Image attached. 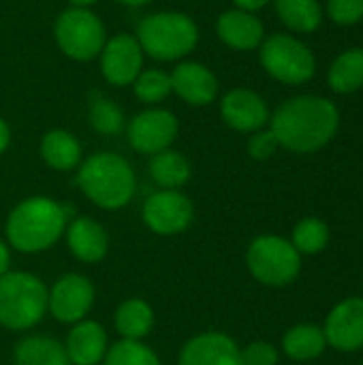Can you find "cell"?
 <instances>
[{"label": "cell", "instance_id": "12", "mask_svg": "<svg viewBox=\"0 0 363 365\" xmlns=\"http://www.w3.org/2000/svg\"><path fill=\"white\" fill-rule=\"evenodd\" d=\"M101 56V73L111 86H131L143 71V49L133 34H116L105 41Z\"/></svg>", "mask_w": 363, "mask_h": 365}, {"label": "cell", "instance_id": "4", "mask_svg": "<svg viewBox=\"0 0 363 365\" xmlns=\"http://www.w3.org/2000/svg\"><path fill=\"white\" fill-rule=\"evenodd\" d=\"M47 287L30 272L0 276V325L9 331H28L47 314Z\"/></svg>", "mask_w": 363, "mask_h": 365}, {"label": "cell", "instance_id": "20", "mask_svg": "<svg viewBox=\"0 0 363 365\" xmlns=\"http://www.w3.org/2000/svg\"><path fill=\"white\" fill-rule=\"evenodd\" d=\"M41 158L56 171H71L81 165V143L64 128L47 130L41 139Z\"/></svg>", "mask_w": 363, "mask_h": 365}, {"label": "cell", "instance_id": "11", "mask_svg": "<svg viewBox=\"0 0 363 365\" xmlns=\"http://www.w3.org/2000/svg\"><path fill=\"white\" fill-rule=\"evenodd\" d=\"M178 128H180L178 118L169 109L154 107L137 113L128 122L126 137L133 150L152 156L171 148V143L178 137Z\"/></svg>", "mask_w": 363, "mask_h": 365}, {"label": "cell", "instance_id": "1", "mask_svg": "<svg viewBox=\"0 0 363 365\" xmlns=\"http://www.w3.org/2000/svg\"><path fill=\"white\" fill-rule=\"evenodd\" d=\"M338 107L323 96H295L282 103L270 115V130L278 143L297 154H310L325 148L338 133Z\"/></svg>", "mask_w": 363, "mask_h": 365}, {"label": "cell", "instance_id": "33", "mask_svg": "<svg viewBox=\"0 0 363 365\" xmlns=\"http://www.w3.org/2000/svg\"><path fill=\"white\" fill-rule=\"evenodd\" d=\"M280 148L276 135L267 128H261L257 133H252L250 141H248V154L255 158V160H267L270 156H274V152Z\"/></svg>", "mask_w": 363, "mask_h": 365}, {"label": "cell", "instance_id": "18", "mask_svg": "<svg viewBox=\"0 0 363 365\" xmlns=\"http://www.w3.org/2000/svg\"><path fill=\"white\" fill-rule=\"evenodd\" d=\"M107 349H109V342H107L105 327L90 319L75 323L64 342V351L71 365L103 364Z\"/></svg>", "mask_w": 363, "mask_h": 365}, {"label": "cell", "instance_id": "23", "mask_svg": "<svg viewBox=\"0 0 363 365\" xmlns=\"http://www.w3.org/2000/svg\"><path fill=\"white\" fill-rule=\"evenodd\" d=\"M148 173L152 182L163 190H178L190 180V163L184 154L167 148L150 156Z\"/></svg>", "mask_w": 363, "mask_h": 365}, {"label": "cell", "instance_id": "7", "mask_svg": "<svg viewBox=\"0 0 363 365\" xmlns=\"http://www.w3.org/2000/svg\"><path fill=\"white\" fill-rule=\"evenodd\" d=\"M259 47L261 64L274 79L289 86H300L312 79L317 60L308 45H304L300 38L291 34H272L263 38Z\"/></svg>", "mask_w": 363, "mask_h": 365}, {"label": "cell", "instance_id": "38", "mask_svg": "<svg viewBox=\"0 0 363 365\" xmlns=\"http://www.w3.org/2000/svg\"><path fill=\"white\" fill-rule=\"evenodd\" d=\"M116 2H122V4H126V6H143V4H148V2H152V0H116Z\"/></svg>", "mask_w": 363, "mask_h": 365}, {"label": "cell", "instance_id": "30", "mask_svg": "<svg viewBox=\"0 0 363 365\" xmlns=\"http://www.w3.org/2000/svg\"><path fill=\"white\" fill-rule=\"evenodd\" d=\"M88 118H90V124L96 133L101 135H118L122 133L124 128V111L120 105H116L113 101L105 98V96H98L96 101L90 103V109H88Z\"/></svg>", "mask_w": 363, "mask_h": 365}, {"label": "cell", "instance_id": "13", "mask_svg": "<svg viewBox=\"0 0 363 365\" xmlns=\"http://www.w3.org/2000/svg\"><path fill=\"white\" fill-rule=\"evenodd\" d=\"M323 334L327 344L342 351L353 353L363 349V299L349 297L340 302L325 321Z\"/></svg>", "mask_w": 363, "mask_h": 365}, {"label": "cell", "instance_id": "15", "mask_svg": "<svg viewBox=\"0 0 363 365\" xmlns=\"http://www.w3.org/2000/svg\"><path fill=\"white\" fill-rule=\"evenodd\" d=\"M220 115L227 126L240 133H257L270 122V109L265 101L246 88H235L223 96Z\"/></svg>", "mask_w": 363, "mask_h": 365}, {"label": "cell", "instance_id": "36", "mask_svg": "<svg viewBox=\"0 0 363 365\" xmlns=\"http://www.w3.org/2000/svg\"><path fill=\"white\" fill-rule=\"evenodd\" d=\"M9 143H11V128H9V124L0 118V154L6 152Z\"/></svg>", "mask_w": 363, "mask_h": 365}, {"label": "cell", "instance_id": "22", "mask_svg": "<svg viewBox=\"0 0 363 365\" xmlns=\"http://www.w3.org/2000/svg\"><path fill=\"white\" fill-rule=\"evenodd\" d=\"M15 365H71L64 344L49 336H26L15 344Z\"/></svg>", "mask_w": 363, "mask_h": 365}, {"label": "cell", "instance_id": "2", "mask_svg": "<svg viewBox=\"0 0 363 365\" xmlns=\"http://www.w3.org/2000/svg\"><path fill=\"white\" fill-rule=\"evenodd\" d=\"M73 218V205L53 201L49 197H28L19 201L6 218V244L21 255H36L49 250Z\"/></svg>", "mask_w": 363, "mask_h": 365}, {"label": "cell", "instance_id": "3", "mask_svg": "<svg viewBox=\"0 0 363 365\" xmlns=\"http://www.w3.org/2000/svg\"><path fill=\"white\" fill-rule=\"evenodd\" d=\"M79 190L101 210L126 207L137 190V178L126 158L113 152H98L88 156L75 178Z\"/></svg>", "mask_w": 363, "mask_h": 365}, {"label": "cell", "instance_id": "29", "mask_svg": "<svg viewBox=\"0 0 363 365\" xmlns=\"http://www.w3.org/2000/svg\"><path fill=\"white\" fill-rule=\"evenodd\" d=\"M133 90H135V96L145 105H156L173 92L169 73L158 71V68L141 71L139 77L133 81Z\"/></svg>", "mask_w": 363, "mask_h": 365}, {"label": "cell", "instance_id": "24", "mask_svg": "<svg viewBox=\"0 0 363 365\" xmlns=\"http://www.w3.org/2000/svg\"><path fill=\"white\" fill-rule=\"evenodd\" d=\"M282 349L287 357L295 361H310L325 353L327 338L317 325H295L282 338Z\"/></svg>", "mask_w": 363, "mask_h": 365}, {"label": "cell", "instance_id": "21", "mask_svg": "<svg viewBox=\"0 0 363 365\" xmlns=\"http://www.w3.org/2000/svg\"><path fill=\"white\" fill-rule=\"evenodd\" d=\"M113 325L122 340H143L154 327V310L145 299L131 297L116 308Z\"/></svg>", "mask_w": 363, "mask_h": 365}, {"label": "cell", "instance_id": "31", "mask_svg": "<svg viewBox=\"0 0 363 365\" xmlns=\"http://www.w3.org/2000/svg\"><path fill=\"white\" fill-rule=\"evenodd\" d=\"M327 15L340 26H351L363 19V0H329Z\"/></svg>", "mask_w": 363, "mask_h": 365}, {"label": "cell", "instance_id": "5", "mask_svg": "<svg viewBox=\"0 0 363 365\" xmlns=\"http://www.w3.org/2000/svg\"><path fill=\"white\" fill-rule=\"evenodd\" d=\"M137 41L143 53L154 60H180L195 49L199 41V28L186 13L160 11L141 19L137 28Z\"/></svg>", "mask_w": 363, "mask_h": 365}, {"label": "cell", "instance_id": "8", "mask_svg": "<svg viewBox=\"0 0 363 365\" xmlns=\"http://www.w3.org/2000/svg\"><path fill=\"white\" fill-rule=\"evenodd\" d=\"M53 34L62 53L79 62L96 58L107 41L103 21L90 9L79 6H71L58 15Z\"/></svg>", "mask_w": 363, "mask_h": 365}, {"label": "cell", "instance_id": "25", "mask_svg": "<svg viewBox=\"0 0 363 365\" xmlns=\"http://www.w3.org/2000/svg\"><path fill=\"white\" fill-rule=\"evenodd\" d=\"M329 86L334 92L349 94L363 86V49L353 47L342 51L329 66Z\"/></svg>", "mask_w": 363, "mask_h": 365}, {"label": "cell", "instance_id": "27", "mask_svg": "<svg viewBox=\"0 0 363 365\" xmlns=\"http://www.w3.org/2000/svg\"><path fill=\"white\" fill-rule=\"evenodd\" d=\"M291 244L300 255H317L329 244V229L319 218H304L295 225Z\"/></svg>", "mask_w": 363, "mask_h": 365}, {"label": "cell", "instance_id": "9", "mask_svg": "<svg viewBox=\"0 0 363 365\" xmlns=\"http://www.w3.org/2000/svg\"><path fill=\"white\" fill-rule=\"evenodd\" d=\"M141 218L152 233L169 237L180 235L190 227L195 218V207L190 199L180 190L160 188L145 199L141 207Z\"/></svg>", "mask_w": 363, "mask_h": 365}, {"label": "cell", "instance_id": "17", "mask_svg": "<svg viewBox=\"0 0 363 365\" xmlns=\"http://www.w3.org/2000/svg\"><path fill=\"white\" fill-rule=\"evenodd\" d=\"M66 246L71 255L81 263H98L107 257L109 250V235L101 222L88 216H79L68 220L66 229Z\"/></svg>", "mask_w": 363, "mask_h": 365}, {"label": "cell", "instance_id": "28", "mask_svg": "<svg viewBox=\"0 0 363 365\" xmlns=\"http://www.w3.org/2000/svg\"><path fill=\"white\" fill-rule=\"evenodd\" d=\"M105 365H163L158 355L141 340H120L107 349Z\"/></svg>", "mask_w": 363, "mask_h": 365}, {"label": "cell", "instance_id": "16", "mask_svg": "<svg viewBox=\"0 0 363 365\" xmlns=\"http://www.w3.org/2000/svg\"><path fill=\"white\" fill-rule=\"evenodd\" d=\"M169 77L171 90L193 107L210 105L218 94L216 75L201 62H182L173 68Z\"/></svg>", "mask_w": 363, "mask_h": 365}, {"label": "cell", "instance_id": "35", "mask_svg": "<svg viewBox=\"0 0 363 365\" xmlns=\"http://www.w3.org/2000/svg\"><path fill=\"white\" fill-rule=\"evenodd\" d=\"M233 2H235V6L242 9V11L255 13V11H259V9H263L270 0H233Z\"/></svg>", "mask_w": 363, "mask_h": 365}, {"label": "cell", "instance_id": "32", "mask_svg": "<svg viewBox=\"0 0 363 365\" xmlns=\"http://www.w3.org/2000/svg\"><path fill=\"white\" fill-rule=\"evenodd\" d=\"M242 365H278V351L270 342H250L240 349Z\"/></svg>", "mask_w": 363, "mask_h": 365}, {"label": "cell", "instance_id": "34", "mask_svg": "<svg viewBox=\"0 0 363 365\" xmlns=\"http://www.w3.org/2000/svg\"><path fill=\"white\" fill-rule=\"evenodd\" d=\"M11 267V250H9V244L0 237V276H4Z\"/></svg>", "mask_w": 363, "mask_h": 365}, {"label": "cell", "instance_id": "10", "mask_svg": "<svg viewBox=\"0 0 363 365\" xmlns=\"http://www.w3.org/2000/svg\"><path fill=\"white\" fill-rule=\"evenodd\" d=\"M94 284L81 274L60 276L47 291V312L66 325H75L88 317L94 306Z\"/></svg>", "mask_w": 363, "mask_h": 365}, {"label": "cell", "instance_id": "6", "mask_svg": "<svg viewBox=\"0 0 363 365\" xmlns=\"http://www.w3.org/2000/svg\"><path fill=\"white\" fill-rule=\"evenodd\" d=\"M246 265L252 278L261 284L285 287L297 278L302 269V255L285 237L259 235L248 246Z\"/></svg>", "mask_w": 363, "mask_h": 365}, {"label": "cell", "instance_id": "37", "mask_svg": "<svg viewBox=\"0 0 363 365\" xmlns=\"http://www.w3.org/2000/svg\"><path fill=\"white\" fill-rule=\"evenodd\" d=\"M73 6H79V9H90L94 2H98V0H68Z\"/></svg>", "mask_w": 363, "mask_h": 365}, {"label": "cell", "instance_id": "14", "mask_svg": "<svg viewBox=\"0 0 363 365\" xmlns=\"http://www.w3.org/2000/svg\"><path fill=\"white\" fill-rule=\"evenodd\" d=\"M178 365H242L240 346L223 331H205L182 346Z\"/></svg>", "mask_w": 363, "mask_h": 365}, {"label": "cell", "instance_id": "19", "mask_svg": "<svg viewBox=\"0 0 363 365\" xmlns=\"http://www.w3.org/2000/svg\"><path fill=\"white\" fill-rule=\"evenodd\" d=\"M216 32L225 45L240 49V51L257 49L263 43L261 19L248 11H242V9L225 11L216 21Z\"/></svg>", "mask_w": 363, "mask_h": 365}, {"label": "cell", "instance_id": "26", "mask_svg": "<svg viewBox=\"0 0 363 365\" xmlns=\"http://www.w3.org/2000/svg\"><path fill=\"white\" fill-rule=\"evenodd\" d=\"M276 13L295 32H315L323 21L319 0H276Z\"/></svg>", "mask_w": 363, "mask_h": 365}]
</instances>
